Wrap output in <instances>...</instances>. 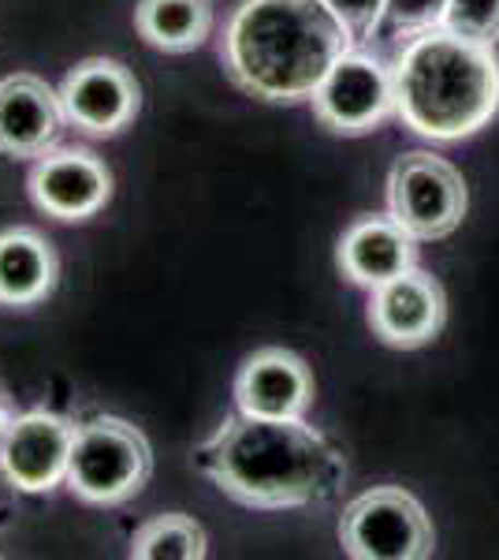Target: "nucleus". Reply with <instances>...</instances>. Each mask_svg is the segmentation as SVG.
Masks as SVG:
<instances>
[{
	"instance_id": "f257e3e1",
	"label": "nucleus",
	"mask_w": 499,
	"mask_h": 560,
	"mask_svg": "<svg viewBox=\"0 0 499 560\" xmlns=\"http://www.w3.org/2000/svg\"><path fill=\"white\" fill-rule=\"evenodd\" d=\"M194 464L224 497L261 512L313 509L347 482L340 448L306 419H253L239 411L198 445Z\"/></svg>"
},
{
	"instance_id": "f03ea898",
	"label": "nucleus",
	"mask_w": 499,
	"mask_h": 560,
	"mask_svg": "<svg viewBox=\"0 0 499 560\" xmlns=\"http://www.w3.org/2000/svg\"><path fill=\"white\" fill-rule=\"evenodd\" d=\"M354 49L351 31L321 0H242L221 57L231 83L272 105L310 102L329 68Z\"/></svg>"
},
{
	"instance_id": "7ed1b4c3",
	"label": "nucleus",
	"mask_w": 499,
	"mask_h": 560,
	"mask_svg": "<svg viewBox=\"0 0 499 560\" xmlns=\"http://www.w3.org/2000/svg\"><path fill=\"white\" fill-rule=\"evenodd\" d=\"M392 75L395 116L421 139H470L499 113L496 49L451 34L448 26L406 38Z\"/></svg>"
},
{
	"instance_id": "20e7f679",
	"label": "nucleus",
	"mask_w": 499,
	"mask_h": 560,
	"mask_svg": "<svg viewBox=\"0 0 499 560\" xmlns=\"http://www.w3.org/2000/svg\"><path fill=\"white\" fill-rule=\"evenodd\" d=\"M153 471V448L146 433L116 415H97L75 430L68 464V490L86 504L112 509L131 501Z\"/></svg>"
},
{
	"instance_id": "39448f33",
	"label": "nucleus",
	"mask_w": 499,
	"mask_h": 560,
	"mask_svg": "<svg viewBox=\"0 0 499 560\" xmlns=\"http://www.w3.org/2000/svg\"><path fill=\"white\" fill-rule=\"evenodd\" d=\"M340 546L354 560H425L437 553V530L414 493L373 486L343 509Z\"/></svg>"
},
{
	"instance_id": "423d86ee",
	"label": "nucleus",
	"mask_w": 499,
	"mask_h": 560,
	"mask_svg": "<svg viewBox=\"0 0 499 560\" xmlns=\"http://www.w3.org/2000/svg\"><path fill=\"white\" fill-rule=\"evenodd\" d=\"M466 179L451 161L429 150L403 153L388 173V213L417 243L448 240L466 217Z\"/></svg>"
},
{
	"instance_id": "0eeeda50",
	"label": "nucleus",
	"mask_w": 499,
	"mask_h": 560,
	"mask_svg": "<svg viewBox=\"0 0 499 560\" xmlns=\"http://www.w3.org/2000/svg\"><path fill=\"white\" fill-rule=\"evenodd\" d=\"M310 105L321 128L358 139L395 116V75L369 52L347 49L313 90Z\"/></svg>"
},
{
	"instance_id": "6e6552de",
	"label": "nucleus",
	"mask_w": 499,
	"mask_h": 560,
	"mask_svg": "<svg viewBox=\"0 0 499 560\" xmlns=\"http://www.w3.org/2000/svg\"><path fill=\"white\" fill-rule=\"evenodd\" d=\"M71 419L57 411L15 415L0 441V471L20 493H52L68 482L71 448H75Z\"/></svg>"
},
{
	"instance_id": "1a4fd4ad",
	"label": "nucleus",
	"mask_w": 499,
	"mask_h": 560,
	"mask_svg": "<svg viewBox=\"0 0 499 560\" xmlns=\"http://www.w3.org/2000/svg\"><path fill=\"white\" fill-rule=\"evenodd\" d=\"M60 102L71 128L94 139H112L134 124L142 108V90L120 60L94 57L63 75Z\"/></svg>"
},
{
	"instance_id": "9d476101",
	"label": "nucleus",
	"mask_w": 499,
	"mask_h": 560,
	"mask_svg": "<svg viewBox=\"0 0 499 560\" xmlns=\"http://www.w3.org/2000/svg\"><path fill=\"white\" fill-rule=\"evenodd\" d=\"M443 322H448V295L437 277L417 266L384 280L369 295V329L388 348L414 351L432 345Z\"/></svg>"
},
{
	"instance_id": "9b49d317",
	"label": "nucleus",
	"mask_w": 499,
	"mask_h": 560,
	"mask_svg": "<svg viewBox=\"0 0 499 560\" xmlns=\"http://www.w3.org/2000/svg\"><path fill=\"white\" fill-rule=\"evenodd\" d=\"M31 198L57 221H90L112 198V173L90 150H49L31 168Z\"/></svg>"
},
{
	"instance_id": "f8f14e48",
	"label": "nucleus",
	"mask_w": 499,
	"mask_h": 560,
	"mask_svg": "<svg viewBox=\"0 0 499 560\" xmlns=\"http://www.w3.org/2000/svg\"><path fill=\"white\" fill-rule=\"evenodd\" d=\"M313 374L295 351L261 348L235 374V408L253 419H306Z\"/></svg>"
},
{
	"instance_id": "ddd939ff",
	"label": "nucleus",
	"mask_w": 499,
	"mask_h": 560,
	"mask_svg": "<svg viewBox=\"0 0 499 560\" xmlns=\"http://www.w3.org/2000/svg\"><path fill=\"white\" fill-rule=\"evenodd\" d=\"M63 102L38 75L0 79V153L4 158H45L63 135Z\"/></svg>"
},
{
	"instance_id": "4468645a",
	"label": "nucleus",
	"mask_w": 499,
	"mask_h": 560,
	"mask_svg": "<svg viewBox=\"0 0 499 560\" xmlns=\"http://www.w3.org/2000/svg\"><path fill=\"white\" fill-rule=\"evenodd\" d=\"M335 261L340 273L358 288H380L384 280H392L406 269L417 266V240L403 224L388 217H358L347 232L340 236L335 247Z\"/></svg>"
},
{
	"instance_id": "2eb2a0df",
	"label": "nucleus",
	"mask_w": 499,
	"mask_h": 560,
	"mask_svg": "<svg viewBox=\"0 0 499 560\" xmlns=\"http://www.w3.org/2000/svg\"><path fill=\"white\" fill-rule=\"evenodd\" d=\"M57 250L34 229L0 236V306H34L57 288Z\"/></svg>"
},
{
	"instance_id": "dca6fc26",
	"label": "nucleus",
	"mask_w": 499,
	"mask_h": 560,
	"mask_svg": "<svg viewBox=\"0 0 499 560\" xmlns=\"http://www.w3.org/2000/svg\"><path fill=\"white\" fill-rule=\"evenodd\" d=\"M134 31L161 52H190L213 31V4L209 0H139Z\"/></svg>"
},
{
	"instance_id": "f3484780",
	"label": "nucleus",
	"mask_w": 499,
	"mask_h": 560,
	"mask_svg": "<svg viewBox=\"0 0 499 560\" xmlns=\"http://www.w3.org/2000/svg\"><path fill=\"white\" fill-rule=\"evenodd\" d=\"M209 553V538L202 523H194L183 512H165V516L142 523L131 538L134 560H202Z\"/></svg>"
},
{
	"instance_id": "a211bd4d",
	"label": "nucleus",
	"mask_w": 499,
	"mask_h": 560,
	"mask_svg": "<svg viewBox=\"0 0 499 560\" xmlns=\"http://www.w3.org/2000/svg\"><path fill=\"white\" fill-rule=\"evenodd\" d=\"M443 26L470 42H499V0H451Z\"/></svg>"
},
{
	"instance_id": "6ab92c4d",
	"label": "nucleus",
	"mask_w": 499,
	"mask_h": 560,
	"mask_svg": "<svg viewBox=\"0 0 499 560\" xmlns=\"http://www.w3.org/2000/svg\"><path fill=\"white\" fill-rule=\"evenodd\" d=\"M448 4L451 0H388L384 20L395 34L414 38V34H425V31H437V26H443Z\"/></svg>"
},
{
	"instance_id": "aec40b11",
	"label": "nucleus",
	"mask_w": 499,
	"mask_h": 560,
	"mask_svg": "<svg viewBox=\"0 0 499 560\" xmlns=\"http://www.w3.org/2000/svg\"><path fill=\"white\" fill-rule=\"evenodd\" d=\"M324 8L351 31L354 42H366L377 34V26L384 23L388 0H321Z\"/></svg>"
},
{
	"instance_id": "412c9836",
	"label": "nucleus",
	"mask_w": 499,
	"mask_h": 560,
	"mask_svg": "<svg viewBox=\"0 0 499 560\" xmlns=\"http://www.w3.org/2000/svg\"><path fill=\"white\" fill-rule=\"evenodd\" d=\"M8 422H12V419H8V415L0 411V441H4V430H8Z\"/></svg>"
}]
</instances>
